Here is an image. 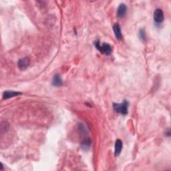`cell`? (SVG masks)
<instances>
[{
  "instance_id": "obj_6",
  "label": "cell",
  "mask_w": 171,
  "mask_h": 171,
  "mask_svg": "<svg viewBox=\"0 0 171 171\" xmlns=\"http://www.w3.org/2000/svg\"><path fill=\"white\" fill-rule=\"evenodd\" d=\"M127 12V7L126 5L124 4H120L119 7L118 8L117 10V16L119 18H124Z\"/></svg>"
},
{
  "instance_id": "obj_8",
  "label": "cell",
  "mask_w": 171,
  "mask_h": 171,
  "mask_svg": "<svg viewBox=\"0 0 171 171\" xmlns=\"http://www.w3.org/2000/svg\"><path fill=\"white\" fill-rule=\"evenodd\" d=\"M113 30L117 39H118V40H121L122 38V35L121 28L120 25L118 24H115L113 25Z\"/></svg>"
},
{
  "instance_id": "obj_1",
  "label": "cell",
  "mask_w": 171,
  "mask_h": 171,
  "mask_svg": "<svg viewBox=\"0 0 171 171\" xmlns=\"http://www.w3.org/2000/svg\"><path fill=\"white\" fill-rule=\"evenodd\" d=\"M94 44L95 48H96L100 53L107 55H109L112 54V48L111 45L110 44H107V43H103L102 44H100V41L97 40L96 42H94Z\"/></svg>"
},
{
  "instance_id": "obj_7",
  "label": "cell",
  "mask_w": 171,
  "mask_h": 171,
  "mask_svg": "<svg viewBox=\"0 0 171 171\" xmlns=\"http://www.w3.org/2000/svg\"><path fill=\"white\" fill-rule=\"evenodd\" d=\"M52 84L55 87H60L63 85V82H62V78L60 75L56 74L54 75V77L52 79Z\"/></svg>"
},
{
  "instance_id": "obj_4",
  "label": "cell",
  "mask_w": 171,
  "mask_h": 171,
  "mask_svg": "<svg viewBox=\"0 0 171 171\" xmlns=\"http://www.w3.org/2000/svg\"><path fill=\"white\" fill-rule=\"evenodd\" d=\"M30 64V60L28 57L22 58L18 62V66L21 70H25L27 69Z\"/></svg>"
},
{
  "instance_id": "obj_2",
  "label": "cell",
  "mask_w": 171,
  "mask_h": 171,
  "mask_svg": "<svg viewBox=\"0 0 171 171\" xmlns=\"http://www.w3.org/2000/svg\"><path fill=\"white\" fill-rule=\"evenodd\" d=\"M129 106V103L127 100H124L120 104L114 103L113 108L116 112L122 115H126L128 114V108Z\"/></svg>"
},
{
  "instance_id": "obj_3",
  "label": "cell",
  "mask_w": 171,
  "mask_h": 171,
  "mask_svg": "<svg viewBox=\"0 0 171 171\" xmlns=\"http://www.w3.org/2000/svg\"><path fill=\"white\" fill-rule=\"evenodd\" d=\"M154 21L156 24H162L164 21V14L161 9L158 8L154 12Z\"/></svg>"
},
{
  "instance_id": "obj_10",
  "label": "cell",
  "mask_w": 171,
  "mask_h": 171,
  "mask_svg": "<svg viewBox=\"0 0 171 171\" xmlns=\"http://www.w3.org/2000/svg\"><path fill=\"white\" fill-rule=\"evenodd\" d=\"M139 37L142 41H145L146 39V34L144 29H140L139 32Z\"/></svg>"
},
{
  "instance_id": "obj_5",
  "label": "cell",
  "mask_w": 171,
  "mask_h": 171,
  "mask_svg": "<svg viewBox=\"0 0 171 171\" xmlns=\"http://www.w3.org/2000/svg\"><path fill=\"white\" fill-rule=\"evenodd\" d=\"M21 94L22 93L19 92L6 90L4 92V94H3V98H4V100H7V99H9V98H11L18 96H19V95H21Z\"/></svg>"
},
{
  "instance_id": "obj_9",
  "label": "cell",
  "mask_w": 171,
  "mask_h": 171,
  "mask_svg": "<svg viewBox=\"0 0 171 171\" xmlns=\"http://www.w3.org/2000/svg\"><path fill=\"white\" fill-rule=\"evenodd\" d=\"M122 149V142L119 139H118L115 143V150H114V154L115 156H118L120 155V154Z\"/></svg>"
}]
</instances>
